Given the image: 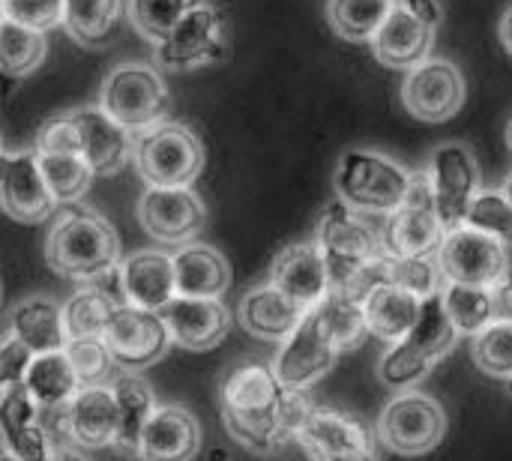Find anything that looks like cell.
<instances>
[{"label": "cell", "mask_w": 512, "mask_h": 461, "mask_svg": "<svg viewBox=\"0 0 512 461\" xmlns=\"http://www.w3.org/2000/svg\"><path fill=\"white\" fill-rule=\"evenodd\" d=\"M285 387L267 363H243L225 381L219 393V408L228 435L258 453L270 456L291 441L282 417Z\"/></svg>", "instance_id": "obj_1"}, {"label": "cell", "mask_w": 512, "mask_h": 461, "mask_svg": "<svg viewBox=\"0 0 512 461\" xmlns=\"http://www.w3.org/2000/svg\"><path fill=\"white\" fill-rule=\"evenodd\" d=\"M45 261L54 273L78 285L105 282L123 261L120 237L105 216L72 204L48 231Z\"/></svg>", "instance_id": "obj_2"}, {"label": "cell", "mask_w": 512, "mask_h": 461, "mask_svg": "<svg viewBox=\"0 0 512 461\" xmlns=\"http://www.w3.org/2000/svg\"><path fill=\"white\" fill-rule=\"evenodd\" d=\"M459 342V330L444 306V297H426L414 330L390 345L378 363V378L387 390L405 393L420 384Z\"/></svg>", "instance_id": "obj_3"}, {"label": "cell", "mask_w": 512, "mask_h": 461, "mask_svg": "<svg viewBox=\"0 0 512 461\" xmlns=\"http://www.w3.org/2000/svg\"><path fill=\"white\" fill-rule=\"evenodd\" d=\"M414 186V174L378 150H345L336 162L333 189L336 198L357 213H396Z\"/></svg>", "instance_id": "obj_4"}, {"label": "cell", "mask_w": 512, "mask_h": 461, "mask_svg": "<svg viewBox=\"0 0 512 461\" xmlns=\"http://www.w3.org/2000/svg\"><path fill=\"white\" fill-rule=\"evenodd\" d=\"M99 105L129 132L141 135L162 120H168L171 93L165 87V78L156 66L129 60L114 66L102 87H99Z\"/></svg>", "instance_id": "obj_5"}, {"label": "cell", "mask_w": 512, "mask_h": 461, "mask_svg": "<svg viewBox=\"0 0 512 461\" xmlns=\"http://www.w3.org/2000/svg\"><path fill=\"white\" fill-rule=\"evenodd\" d=\"M135 168L147 186H192L204 171V144L186 123L162 120L135 138Z\"/></svg>", "instance_id": "obj_6"}, {"label": "cell", "mask_w": 512, "mask_h": 461, "mask_svg": "<svg viewBox=\"0 0 512 461\" xmlns=\"http://www.w3.org/2000/svg\"><path fill=\"white\" fill-rule=\"evenodd\" d=\"M366 213H357L345 201H333L324 207L318 228H315V243L327 261L333 288H348L354 276L384 252L381 234L363 219Z\"/></svg>", "instance_id": "obj_7"}, {"label": "cell", "mask_w": 512, "mask_h": 461, "mask_svg": "<svg viewBox=\"0 0 512 461\" xmlns=\"http://www.w3.org/2000/svg\"><path fill=\"white\" fill-rule=\"evenodd\" d=\"M228 54V27L210 0H198L177 27L153 48V57L168 72H192L219 63Z\"/></svg>", "instance_id": "obj_8"}, {"label": "cell", "mask_w": 512, "mask_h": 461, "mask_svg": "<svg viewBox=\"0 0 512 461\" xmlns=\"http://www.w3.org/2000/svg\"><path fill=\"white\" fill-rule=\"evenodd\" d=\"M378 441L396 456H426L447 435L444 408L417 390H405L390 399L378 417Z\"/></svg>", "instance_id": "obj_9"}, {"label": "cell", "mask_w": 512, "mask_h": 461, "mask_svg": "<svg viewBox=\"0 0 512 461\" xmlns=\"http://www.w3.org/2000/svg\"><path fill=\"white\" fill-rule=\"evenodd\" d=\"M429 183L435 195L438 216L447 231H456L468 222V213L483 192V174L474 150L468 144L450 141L435 147L429 162Z\"/></svg>", "instance_id": "obj_10"}, {"label": "cell", "mask_w": 512, "mask_h": 461, "mask_svg": "<svg viewBox=\"0 0 512 461\" xmlns=\"http://www.w3.org/2000/svg\"><path fill=\"white\" fill-rule=\"evenodd\" d=\"M438 264L447 282L495 288L510 273V246L486 231L462 225L447 231L438 249Z\"/></svg>", "instance_id": "obj_11"}, {"label": "cell", "mask_w": 512, "mask_h": 461, "mask_svg": "<svg viewBox=\"0 0 512 461\" xmlns=\"http://www.w3.org/2000/svg\"><path fill=\"white\" fill-rule=\"evenodd\" d=\"M102 339L120 372H144L159 363L174 345L162 312L138 309L129 303H120L114 309Z\"/></svg>", "instance_id": "obj_12"}, {"label": "cell", "mask_w": 512, "mask_h": 461, "mask_svg": "<svg viewBox=\"0 0 512 461\" xmlns=\"http://www.w3.org/2000/svg\"><path fill=\"white\" fill-rule=\"evenodd\" d=\"M465 93L468 87L462 69L450 60L429 57L405 72L399 99L411 117L423 123H447L462 111Z\"/></svg>", "instance_id": "obj_13"}, {"label": "cell", "mask_w": 512, "mask_h": 461, "mask_svg": "<svg viewBox=\"0 0 512 461\" xmlns=\"http://www.w3.org/2000/svg\"><path fill=\"white\" fill-rule=\"evenodd\" d=\"M138 222L153 240L186 246L204 231L207 207L192 186H147L138 198Z\"/></svg>", "instance_id": "obj_14"}, {"label": "cell", "mask_w": 512, "mask_h": 461, "mask_svg": "<svg viewBox=\"0 0 512 461\" xmlns=\"http://www.w3.org/2000/svg\"><path fill=\"white\" fill-rule=\"evenodd\" d=\"M447 237V228L438 216L435 195L429 174H414V186L408 201L387 216L381 240L384 252L390 255H438L441 243Z\"/></svg>", "instance_id": "obj_15"}, {"label": "cell", "mask_w": 512, "mask_h": 461, "mask_svg": "<svg viewBox=\"0 0 512 461\" xmlns=\"http://www.w3.org/2000/svg\"><path fill=\"white\" fill-rule=\"evenodd\" d=\"M339 354L342 351L318 321L315 309H309L303 324L279 345L276 360L270 366L285 390H309L336 366Z\"/></svg>", "instance_id": "obj_16"}, {"label": "cell", "mask_w": 512, "mask_h": 461, "mask_svg": "<svg viewBox=\"0 0 512 461\" xmlns=\"http://www.w3.org/2000/svg\"><path fill=\"white\" fill-rule=\"evenodd\" d=\"M57 420L63 444H75L81 450H105L117 447L120 432V408L111 384L81 387L66 408L48 411Z\"/></svg>", "instance_id": "obj_17"}, {"label": "cell", "mask_w": 512, "mask_h": 461, "mask_svg": "<svg viewBox=\"0 0 512 461\" xmlns=\"http://www.w3.org/2000/svg\"><path fill=\"white\" fill-rule=\"evenodd\" d=\"M0 192H3V210L24 225L45 222L57 201L45 183L39 153L36 150H6L0 165Z\"/></svg>", "instance_id": "obj_18"}, {"label": "cell", "mask_w": 512, "mask_h": 461, "mask_svg": "<svg viewBox=\"0 0 512 461\" xmlns=\"http://www.w3.org/2000/svg\"><path fill=\"white\" fill-rule=\"evenodd\" d=\"M66 114L75 126L81 156L90 162L96 177L117 174L135 156V132L120 126L99 102L72 108Z\"/></svg>", "instance_id": "obj_19"}, {"label": "cell", "mask_w": 512, "mask_h": 461, "mask_svg": "<svg viewBox=\"0 0 512 461\" xmlns=\"http://www.w3.org/2000/svg\"><path fill=\"white\" fill-rule=\"evenodd\" d=\"M0 432L3 450L18 461H54L57 444L42 423V408L24 384L0 390Z\"/></svg>", "instance_id": "obj_20"}, {"label": "cell", "mask_w": 512, "mask_h": 461, "mask_svg": "<svg viewBox=\"0 0 512 461\" xmlns=\"http://www.w3.org/2000/svg\"><path fill=\"white\" fill-rule=\"evenodd\" d=\"M171 342L183 351H213L231 330V312L216 297H183L177 294L162 309Z\"/></svg>", "instance_id": "obj_21"}, {"label": "cell", "mask_w": 512, "mask_h": 461, "mask_svg": "<svg viewBox=\"0 0 512 461\" xmlns=\"http://www.w3.org/2000/svg\"><path fill=\"white\" fill-rule=\"evenodd\" d=\"M117 285L123 303L162 312L177 297L174 255H165L159 249H141L126 255L117 267Z\"/></svg>", "instance_id": "obj_22"}, {"label": "cell", "mask_w": 512, "mask_h": 461, "mask_svg": "<svg viewBox=\"0 0 512 461\" xmlns=\"http://www.w3.org/2000/svg\"><path fill=\"white\" fill-rule=\"evenodd\" d=\"M270 282L306 309H315L333 291L327 261L315 240L285 246L270 267Z\"/></svg>", "instance_id": "obj_23"}, {"label": "cell", "mask_w": 512, "mask_h": 461, "mask_svg": "<svg viewBox=\"0 0 512 461\" xmlns=\"http://www.w3.org/2000/svg\"><path fill=\"white\" fill-rule=\"evenodd\" d=\"M294 444L303 447L309 461H330L375 450L372 435L351 414L336 408H315Z\"/></svg>", "instance_id": "obj_24"}, {"label": "cell", "mask_w": 512, "mask_h": 461, "mask_svg": "<svg viewBox=\"0 0 512 461\" xmlns=\"http://www.w3.org/2000/svg\"><path fill=\"white\" fill-rule=\"evenodd\" d=\"M201 450V426L195 414L183 405H159L150 417L138 461H192Z\"/></svg>", "instance_id": "obj_25"}, {"label": "cell", "mask_w": 512, "mask_h": 461, "mask_svg": "<svg viewBox=\"0 0 512 461\" xmlns=\"http://www.w3.org/2000/svg\"><path fill=\"white\" fill-rule=\"evenodd\" d=\"M237 315H240V327L249 336L282 345L303 324L309 309L291 300L288 294H282L273 282H264L243 294Z\"/></svg>", "instance_id": "obj_26"}, {"label": "cell", "mask_w": 512, "mask_h": 461, "mask_svg": "<svg viewBox=\"0 0 512 461\" xmlns=\"http://www.w3.org/2000/svg\"><path fill=\"white\" fill-rule=\"evenodd\" d=\"M6 333L24 342L33 354H54L66 351L69 345V327H66V309L42 294L21 297L12 303L6 315Z\"/></svg>", "instance_id": "obj_27"}, {"label": "cell", "mask_w": 512, "mask_h": 461, "mask_svg": "<svg viewBox=\"0 0 512 461\" xmlns=\"http://www.w3.org/2000/svg\"><path fill=\"white\" fill-rule=\"evenodd\" d=\"M432 45H435V27L423 24L420 18H414L405 3L399 0L393 6V12L387 15L384 27L378 30V36L372 39V51L375 57L390 66V69H414L423 60L432 57Z\"/></svg>", "instance_id": "obj_28"}, {"label": "cell", "mask_w": 512, "mask_h": 461, "mask_svg": "<svg viewBox=\"0 0 512 461\" xmlns=\"http://www.w3.org/2000/svg\"><path fill=\"white\" fill-rule=\"evenodd\" d=\"M174 270H177V294L183 297H216L231 285V264L225 255L207 243H186L174 252Z\"/></svg>", "instance_id": "obj_29"}, {"label": "cell", "mask_w": 512, "mask_h": 461, "mask_svg": "<svg viewBox=\"0 0 512 461\" xmlns=\"http://www.w3.org/2000/svg\"><path fill=\"white\" fill-rule=\"evenodd\" d=\"M363 309L369 336L381 339L384 345H396L414 330L423 309V297L399 285H381L363 300Z\"/></svg>", "instance_id": "obj_30"}, {"label": "cell", "mask_w": 512, "mask_h": 461, "mask_svg": "<svg viewBox=\"0 0 512 461\" xmlns=\"http://www.w3.org/2000/svg\"><path fill=\"white\" fill-rule=\"evenodd\" d=\"M111 390H114L117 408H120L117 450H123L126 456H138L141 435H144L150 417L159 408L156 393H153V387L138 372H117L114 381H111Z\"/></svg>", "instance_id": "obj_31"}, {"label": "cell", "mask_w": 512, "mask_h": 461, "mask_svg": "<svg viewBox=\"0 0 512 461\" xmlns=\"http://www.w3.org/2000/svg\"><path fill=\"white\" fill-rule=\"evenodd\" d=\"M123 303L120 285H117V273L105 282H90L81 285L66 303V327H69V339H93L102 336L114 309Z\"/></svg>", "instance_id": "obj_32"}, {"label": "cell", "mask_w": 512, "mask_h": 461, "mask_svg": "<svg viewBox=\"0 0 512 461\" xmlns=\"http://www.w3.org/2000/svg\"><path fill=\"white\" fill-rule=\"evenodd\" d=\"M24 387L42 411H57L75 399V393L81 390V381H78V372H75L69 354L54 351V354L33 357Z\"/></svg>", "instance_id": "obj_33"}, {"label": "cell", "mask_w": 512, "mask_h": 461, "mask_svg": "<svg viewBox=\"0 0 512 461\" xmlns=\"http://www.w3.org/2000/svg\"><path fill=\"white\" fill-rule=\"evenodd\" d=\"M399 0H327L330 30L351 45H372Z\"/></svg>", "instance_id": "obj_34"}, {"label": "cell", "mask_w": 512, "mask_h": 461, "mask_svg": "<svg viewBox=\"0 0 512 461\" xmlns=\"http://www.w3.org/2000/svg\"><path fill=\"white\" fill-rule=\"evenodd\" d=\"M444 306L459 330V336H480L486 327H492L498 321V300H495V288L486 285H459V282H447L444 291Z\"/></svg>", "instance_id": "obj_35"}, {"label": "cell", "mask_w": 512, "mask_h": 461, "mask_svg": "<svg viewBox=\"0 0 512 461\" xmlns=\"http://www.w3.org/2000/svg\"><path fill=\"white\" fill-rule=\"evenodd\" d=\"M39 153V150H36ZM39 165H42V174H45V183L57 201V207H72L78 204L93 180H96V171L90 168V162L81 156V153H69V150H51V153H39Z\"/></svg>", "instance_id": "obj_36"}, {"label": "cell", "mask_w": 512, "mask_h": 461, "mask_svg": "<svg viewBox=\"0 0 512 461\" xmlns=\"http://www.w3.org/2000/svg\"><path fill=\"white\" fill-rule=\"evenodd\" d=\"M318 321L324 324V330L330 333V339L336 342V348L345 354L351 348H357L366 336H369V324H366V309L363 303L345 291V288H333L318 306H315Z\"/></svg>", "instance_id": "obj_37"}, {"label": "cell", "mask_w": 512, "mask_h": 461, "mask_svg": "<svg viewBox=\"0 0 512 461\" xmlns=\"http://www.w3.org/2000/svg\"><path fill=\"white\" fill-rule=\"evenodd\" d=\"M48 57V39L39 30L21 27L9 18L0 24V66L9 78H24L36 72Z\"/></svg>", "instance_id": "obj_38"}, {"label": "cell", "mask_w": 512, "mask_h": 461, "mask_svg": "<svg viewBox=\"0 0 512 461\" xmlns=\"http://www.w3.org/2000/svg\"><path fill=\"white\" fill-rule=\"evenodd\" d=\"M120 0H66V33L81 45L105 42L120 21Z\"/></svg>", "instance_id": "obj_39"}, {"label": "cell", "mask_w": 512, "mask_h": 461, "mask_svg": "<svg viewBox=\"0 0 512 461\" xmlns=\"http://www.w3.org/2000/svg\"><path fill=\"white\" fill-rule=\"evenodd\" d=\"M195 3L198 0H126V15L138 36L156 48Z\"/></svg>", "instance_id": "obj_40"}, {"label": "cell", "mask_w": 512, "mask_h": 461, "mask_svg": "<svg viewBox=\"0 0 512 461\" xmlns=\"http://www.w3.org/2000/svg\"><path fill=\"white\" fill-rule=\"evenodd\" d=\"M387 261H390V285L408 288L423 300L441 294L447 285L438 255H390L387 252Z\"/></svg>", "instance_id": "obj_41"}, {"label": "cell", "mask_w": 512, "mask_h": 461, "mask_svg": "<svg viewBox=\"0 0 512 461\" xmlns=\"http://www.w3.org/2000/svg\"><path fill=\"white\" fill-rule=\"evenodd\" d=\"M471 360L474 366L495 378L510 381L512 378V321H495L471 342Z\"/></svg>", "instance_id": "obj_42"}, {"label": "cell", "mask_w": 512, "mask_h": 461, "mask_svg": "<svg viewBox=\"0 0 512 461\" xmlns=\"http://www.w3.org/2000/svg\"><path fill=\"white\" fill-rule=\"evenodd\" d=\"M66 354H69V360H72V366L78 372L81 387L111 384L114 375L120 372L102 336H93V339H69Z\"/></svg>", "instance_id": "obj_43"}, {"label": "cell", "mask_w": 512, "mask_h": 461, "mask_svg": "<svg viewBox=\"0 0 512 461\" xmlns=\"http://www.w3.org/2000/svg\"><path fill=\"white\" fill-rule=\"evenodd\" d=\"M477 231H486L492 237H498L501 243H507L512 249V201L504 192H489L483 189L468 213V222Z\"/></svg>", "instance_id": "obj_44"}, {"label": "cell", "mask_w": 512, "mask_h": 461, "mask_svg": "<svg viewBox=\"0 0 512 461\" xmlns=\"http://www.w3.org/2000/svg\"><path fill=\"white\" fill-rule=\"evenodd\" d=\"M3 18L48 33L66 24V0H3Z\"/></svg>", "instance_id": "obj_45"}, {"label": "cell", "mask_w": 512, "mask_h": 461, "mask_svg": "<svg viewBox=\"0 0 512 461\" xmlns=\"http://www.w3.org/2000/svg\"><path fill=\"white\" fill-rule=\"evenodd\" d=\"M33 351L18 342L15 336H3V345H0V390L3 387H18L24 384L27 372H30V363H33Z\"/></svg>", "instance_id": "obj_46"}, {"label": "cell", "mask_w": 512, "mask_h": 461, "mask_svg": "<svg viewBox=\"0 0 512 461\" xmlns=\"http://www.w3.org/2000/svg\"><path fill=\"white\" fill-rule=\"evenodd\" d=\"M405 3V9L414 15V18H420L423 24H429V27H435L438 30V24L444 21V6H441V0H402Z\"/></svg>", "instance_id": "obj_47"}, {"label": "cell", "mask_w": 512, "mask_h": 461, "mask_svg": "<svg viewBox=\"0 0 512 461\" xmlns=\"http://www.w3.org/2000/svg\"><path fill=\"white\" fill-rule=\"evenodd\" d=\"M495 300H498V321H512V267L495 285Z\"/></svg>", "instance_id": "obj_48"}, {"label": "cell", "mask_w": 512, "mask_h": 461, "mask_svg": "<svg viewBox=\"0 0 512 461\" xmlns=\"http://www.w3.org/2000/svg\"><path fill=\"white\" fill-rule=\"evenodd\" d=\"M498 36H501V45L504 51L512 57V6L501 15V24H498Z\"/></svg>", "instance_id": "obj_49"}, {"label": "cell", "mask_w": 512, "mask_h": 461, "mask_svg": "<svg viewBox=\"0 0 512 461\" xmlns=\"http://www.w3.org/2000/svg\"><path fill=\"white\" fill-rule=\"evenodd\" d=\"M54 461H87V456L75 444H60L57 453H54Z\"/></svg>", "instance_id": "obj_50"}, {"label": "cell", "mask_w": 512, "mask_h": 461, "mask_svg": "<svg viewBox=\"0 0 512 461\" xmlns=\"http://www.w3.org/2000/svg\"><path fill=\"white\" fill-rule=\"evenodd\" d=\"M330 461H378V453H375V450H366V453H357V456H342V459Z\"/></svg>", "instance_id": "obj_51"}, {"label": "cell", "mask_w": 512, "mask_h": 461, "mask_svg": "<svg viewBox=\"0 0 512 461\" xmlns=\"http://www.w3.org/2000/svg\"><path fill=\"white\" fill-rule=\"evenodd\" d=\"M501 192H504V195H507V198L512 201V171H510V177H507V183H504V189H501Z\"/></svg>", "instance_id": "obj_52"}, {"label": "cell", "mask_w": 512, "mask_h": 461, "mask_svg": "<svg viewBox=\"0 0 512 461\" xmlns=\"http://www.w3.org/2000/svg\"><path fill=\"white\" fill-rule=\"evenodd\" d=\"M507 144H510V150H512V117H510V123H507Z\"/></svg>", "instance_id": "obj_53"}, {"label": "cell", "mask_w": 512, "mask_h": 461, "mask_svg": "<svg viewBox=\"0 0 512 461\" xmlns=\"http://www.w3.org/2000/svg\"><path fill=\"white\" fill-rule=\"evenodd\" d=\"M0 461H18V459H15L12 453H6V450H3V459H0Z\"/></svg>", "instance_id": "obj_54"}, {"label": "cell", "mask_w": 512, "mask_h": 461, "mask_svg": "<svg viewBox=\"0 0 512 461\" xmlns=\"http://www.w3.org/2000/svg\"><path fill=\"white\" fill-rule=\"evenodd\" d=\"M507 390H510V396H512V378H510V381H507Z\"/></svg>", "instance_id": "obj_55"}]
</instances>
